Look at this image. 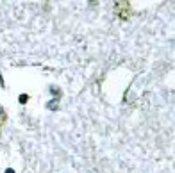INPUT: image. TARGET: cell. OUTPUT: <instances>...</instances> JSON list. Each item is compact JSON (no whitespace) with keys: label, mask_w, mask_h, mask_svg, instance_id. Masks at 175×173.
Returning a JSON list of instances; mask_svg holds the SVG:
<instances>
[{"label":"cell","mask_w":175,"mask_h":173,"mask_svg":"<svg viewBox=\"0 0 175 173\" xmlns=\"http://www.w3.org/2000/svg\"><path fill=\"white\" fill-rule=\"evenodd\" d=\"M113 11L120 20H129L132 16V7H131L129 2H116L113 5Z\"/></svg>","instance_id":"1"},{"label":"cell","mask_w":175,"mask_h":173,"mask_svg":"<svg viewBox=\"0 0 175 173\" xmlns=\"http://www.w3.org/2000/svg\"><path fill=\"white\" fill-rule=\"evenodd\" d=\"M7 120H9V116H7V111H5V109L0 105V129H2V127L7 123Z\"/></svg>","instance_id":"2"},{"label":"cell","mask_w":175,"mask_h":173,"mask_svg":"<svg viewBox=\"0 0 175 173\" xmlns=\"http://www.w3.org/2000/svg\"><path fill=\"white\" fill-rule=\"evenodd\" d=\"M27 100H29L27 95H20V104H27Z\"/></svg>","instance_id":"3"},{"label":"cell","mask_w":175,"mask_h":173,"mask_svg":"<svg viewBox=\"0 0 175 173\" xmlns=\"http://www.w3.org/2000/svg\"><path fill=\"white\" fill-rule=\"evenodd\" d=\"M0 86H4V80H2V75H0Z\"/></svg>","instance_id":"4"},{"label":"cell","mask_w":175,"mask_h":173,"mask_svg":"<svg viewBox=\"0 0 175 173\" xmlns=\"http://www.w3.org/2000/svg\"><path fill=\"white\" fill-rule=\"evenodd\" d=\"M5 173H14V172H13V170H7V172H5Z\"/></svg>","instance_id":"5"}]
</instances>
